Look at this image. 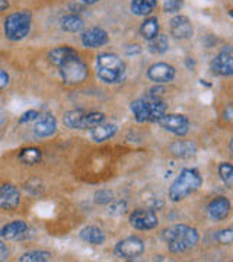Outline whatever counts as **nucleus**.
Returning a JSON list of instances; mask_svg holds the SVG:
<instances>
[{"label":"nucleus","instance_id":"obj_1","mask_svg":"<svg viewBox=\"0 0 233 262\" xmlns=\"http://www.w3.org/2000/svg\"><path fill=\"white\" fill-rule=\"evenodd\" d=\"M162 239L166 242L171 253H185L200 244V233L196 227L188 225H172L162 230Z\"/></svg>","mask_w":233,"mask_h":262},{"label":"nucleus","instance_id":"obj_2","mask_svg":"<svg viewBox=\"0 0 233 262\" xmlns=\"http://www.w3.org/2000/svg\"><path fill=\"white\" fill-rule=\"evenodd\" d=\"M203 187V177L196 168H185L172 181L168 189V196L172 203H179L186 196L197 192Z\"/></svg>","mask_w":233,"mask_h":262},{"label":"nucleus","instance_id":"obj_3","mask_svg":"<svg viewBox=\"0 0 233 262\" xmlns=\"http://www.w3.org/2000/svg\"><path fill=\"white\" fill-rule=\"evenodd\" d=\"M95 69L98 79L105 84L121 83L127 73L124 60L114 53H102L96 57Z\"/></svg>","mask_w":233,"mask_h":262},{"label":"nucleus","instance_id":"obj_4","mask_svg":"<svg viewBox=\"0 0 233 262\" xmlns=\"http://www.w3.org/2000/svg\"><path fill=\"white\" fill-rule=\"evenodd\" d=\"M130 110L134 115V120L140 124H144V122H158L166 114L168 106L160 98L147 95L139 99H134L131 102Z\"/></svg>","mask_w":233,"mask_h":262},{"label":"nucleus","instance_id":"obj_5","mask_svg":"<svg viewBox=\"0 0 233 262\" xmlns=\"http://www.w3.org/2000/svg\"><path fill=\"white\" fill-rule=\"evenodd\" d=\"M32 27V15L29 10H16L9 13L5 18L3 29L5 35L9 41H22L31 32Z\"/></svg>","mask_w":233,"mask_h":262},{"label":"nucleus","instance_id":"obj_6","mask_svg":"<svg viewBox=\"0 0 233 262\" xmlns=\"http://www.w3.org/2000/svg\"><path fill=\"white\" fill-rule=\"evenodd\" d=\"M58 67V73L63 80V83L67 86H76L83 83L89 77V67L84 63V60L79 56V53L75 56L69 57Z\"/></svg>","mask_w":233,"mask_h":262},{"label":"nucleus","instance_id":"obj_7","mask_svg":"<svg viewBox=\"0 0 233 262\" xmlns=\"http://www.w3.org/2000/svg\"><path fill=\"white\" fill-rule=\"evenodd\" d=\"M107 121V115L103 113H88L82 110H72L63 115V124L70 130H91L93 127Z\"/></svg>","mask_w":233,"mask_h":262},{"label":"nucleus","instance_id":"obj_8","mask_svg":"<svg viewBox=\"0 0 233 262\" xmlns=\"http://www.w3.org/2000/svg\"><path fill=\"white\" fill-rule=\"evenodd\" d=\"M146 245L144 241L139 236H129L124 237L120 242L114 246V255L120 259L125 261H133V259H139L140 256L144 253Z\"/></svg>","mask_w":233,"mask_h":262},{"label":"nucleus","instance_id":"obj_9","mask_svg":"<svg viewBox=\"0 0 233 262\" xmlns=\"http://www.w3.org/2000/svg\"><path fill=\"white\" fill-rule=\"evenodd\" d=\"M129 223L139 232H150L158 227L159 219L152 208H136L129 215Z\"/></svg>","mask_w":233,"mask_h":262},{"label":"nucleus","instance_id":"obj_10","mask_svg":"<svg viewBox=\"0 0 233 262\" xmlns=\"http://www.w3.org/2000/svg\"><path fill=\"white\" fill-rule=\"evenodd\" d=\"M158 124L168 133H172L178 137H184L189 131V120L182 114H165Z\"/></svg>","mask_w":233,"mask_h":262},{"label":"nucleus","instance_id":"obj_11","mask_svg":"<svg viewBox=\"0 0 233 262\" xmlns=\"http://www.w3.org/2000/svg\"><path fill=\"white\" fill-rule=\"evenodd\" d=\"M210 67H211V72H213L216 76L229 77V76L233 75V53L232 47H230L229 44L224 46V47L217 53V56L211 60Z\"/></svg>","mask_w":233,"mask_h":262},{"label":"nucleus","instance_id":"obj_12","mask_svg":"<svg viewBox=\"0 0 233 262\" xmlns=\"http://www.w3.org/2000/svg\"><path fill=\"white\" fill-rule=\"evenodd\" d=\"M146 76L150 82L158 84H165L172 82L177 76V70L174 66L168 64V63H155L147 69Z\"/></svg>","mask_w":233,"mask_h":262},{"label":"nucleus","instance_id":"obj_13","mask_svg":"<svg viewBox=\"0 0 233 262\" xmlns=\"http://www.w3.org/2000/svg\"><path fill=\"white\" fill-rule=\"evenodd\" d=\"M232 210L230 200L227 196L219 195L213 198L208 206H207V215L213 220V222H223L226 220Z\"/></svg>","mask_w":233,"mask_h":262},{"label":"nucleus","instance_id":"obj_14","mask_svg":"<svg viewBox=\"0 0 233 262\" xmlns=\"http://www.w3.org/2000/svg\"><path fill=\"white\" fill-rule=\"evenodd\" d=\"M80 42L84 48H99L110 42V35L105 29L93 27V28L82 31Z\"/></svg>","mask_w":233,"mask_h":262},{"label":"nucleus","instance_id":"obj_15","mask_svg":"<svg viewBox=\"0 0 233 262\" xmlns=\"http://www.w3.org/2000/svg\"><path fill=\"white\" fill-rule=\"evenodd\" d=\"M57 131V120L51 113L39 114L34 125V136L37 139H48Z\"/></svg>","mask_w":233,"mask_h":262},{"label":"nucleus","instance_id":"obj_16","mask_svg":"<svg viewBox=\"0 0 233 262\" xmlns=\"http://www.w3.org/2000/svg\"><path fill=\"white\" fill-rule=\"evenodd\" d=\"M20 204V191L16 185L6 182L0 185V210L12 211Z\"/></svg>","mask_w":233,"mask_h":262},{"label":"nucleus","instance_id":"obj_17","mask_svg":"<svg viewBox=\"0 0 233 262\" xmlns=\"http://www.w3.org/2000/svg\"><path fill=\"white\" fill-rule=\"evenodd\" d=\"M169 31H171V35L175 39H189L194 34L193 24L185 15H175L171 19Z\"/></svg>","mask_w":233,"mask_h":262},{"label":"nucleus","instance_id":"obj_18","mask_svg":"<svg viewBox=\"0 0 233 262\" xmlns=\"http://www.w3.org/2000/svg\"><path fill=\"white\" fill-rule=\"evenodd\" d=\"M29 233L25 220H13L0 229V237L3 241H24Z\"/></svg>","mask_w":233,"mask_h":262},{"label":"nucleus","instance_id":"obj_19","mask_svg":"<svg viewBox=\"0 0 233 262\" xmlns=\"http://www.w3.org/2000/svg\"><path fill=\"white\" fill-rule=\"evenodd\" d=\"M169 150H171V153L175 158H179V159H189V158L196 156V153L198 151V147H197V144L194 141L179 140L172 143Z\"/></svg>","mask_w":233,"mask_h":262},{"label":"nucleus","instance_id":"obj_20","mask_svg":"<svg viewBox=\"0 0 233 262\" xmlns=\"http://www.w3.org/2000/svg\"><path fill=\"white\" fill-rule=\"evenodd\" d=\"M79 236L86 244H91L93 246H101L107 242V234L98 226H86L80 230Z\"/></svg>","mask_w":233,"mask_h":262},{"label":"nucleus","instance_id":"obj_21","mask_svg":"<svg viewBox=\"0 0 233 262\" xmlns=\"http://www.w3.org/2000/svg\"><path fill=\"white\" fill-rule=\"evenodd\" d=\"M118 131V125L114 122H102L96 127L91 128V137L96 143H103V141L112 139Z\"/></svg>","mask_w":233,"mask_h":262},{"label":"nucleus","instance_id":"obj_22","mask_svg":"<svg viewBox=\"0 0 233 262\" xmlns=\"http://www.w3.org/2000/svg\"><path fill=\"white\" fill-rule=\"evenodd\" d=\"M60 28L65 32H70V34L82 32L84 28V20L76 13H69L60 19Z\"/></svg>","mask_w":233,"mask_h":262},{"label":"nucleus","instance_id":"obj_23","mask_svg":"<svg viewBox=\"0 0 233 262\" xmlns=\"http://www.w3.org/2000/svg\"><path fill=\"white\" fill-rule=\"evenodd\" d=\"M158 8V0H131L130 10L136 16H150Z\"/></svg>","mask_w":233,"mask_h":262},{"label":"nucleus","instance_id":"obj_24","mask_svg":"<svg viewBox=\"0 0 233 262\" xmlns=\"http://www.w3.org/2000/svg\"><path fill=\"white\" fill-rule=\"evenodd\" d=\"M159 29H160V27H159L158 18L156 16H147L140 25V35L143 39L150 41L158 35Z\"/></svg>","mask_w":233,"mask_h":262},{"label":"nucleus","instance_id":"obj_25","mask_svg":"<svg viewBox=\"0 0 233 262\" xmlns=\"http://www.w3.org/2000/svg\"><path fill=\"white\" fill-rule=\"evenodd\" d=\"M77 54L75 48L69 47V46H61V47H56L53 48L50 53H48V60L51 64H54L57 67L58 64H61L65 60H67L69 57L75 56Z\"/></svg>","mask_w":233,"mask_h":262},{"label":"nucleus","instance_id":"obj_26","mask_svg":"<svg viewBox=\"0 0 233 262\" xmlns=\"http://www.w3.org/2000/svg\"><path fill=\"white\" fill-rule=\"evenodd\" d=\"M18 159L20 160V163H24L27 166H34L43 159V151L38 147H27V149H22L19 151Z\"/></svg>","mask_w":233,"mask_h":262},{"label":"nucleus","instance_id":"obj_27","mask_svg":"<svg viewBox=\"0 0 233 262\" xmlns=\"http://www.w3.org/2000/svg\"><path fill=\"white\" fill-rule=\"evenodd\" d=\"M149 42V51L152 54H156V56H162L165 54L169 50V38L165 34H158L153 39L147 41Z\"/></svg>","mask_w":233,"mask_h":262},{"label":"nucleus","instance_id":"obj_28","mask_svg":"<svg viewBox=\"0 0 233 262\" xmlns=\"http://www.w3.org/2000/svg\"><path fill=\"white\" fill-rule=\"evenodd\" d=\"M51 259V252L48 251H29L19 256L20 262H47Z\"/></svg>","mask_w":233,"mask_h":262},{"label":"nucleus","instance_id":"obj_29","mask_svg":"<svg viewBox=\"0 0 233 262\" xmlns=\"http://www.w3.org/2000/svg\"><path fill=\"white\" fill-rule=\"evenodd\" d=\"M219 178L227 188H232L233 185V166L229 162H222L217 168Z\"/></svg>","mask_w":233,"mask_h":262},{"label":"nucleus","instance_id":"obj_30","mask_svg":"<svg viewBox=\"0 0 233 262\" xmlns=\"http://www.w3.org/2000/svg\"><path fill=\"white\" fill-rule=\"evenodd\" d=\"M115 200V195L111 189H99L93 194V203L98 206H108Z\"/></svg>","mask_w":233,"mask_h":262},{"label":"nucleus","instance_id":"obj_31","mask_svg":"<svg viewBox=\"0 0 233 262\" xmlns=\"http://www.w3.org/2000/svg\"><path fill=\"white\" fill-rule=\"evenodd\" d=\"M110 206V204H108ZM127 210H129V206H127V203L125 201H122V200H118V201H112L111 206L108 208V213L111 215H122L127 213Z\"/></svg>","mask_w":233,"mask_h":262},{"label":"nucleus","instance_id":"obj_32","mask_svg":"<svg viewBox=\"0 0 233 262\" xmlns=\"http://www.w3.org/2000/svg\"><path fill=\"white\" fill-rule=\"evenodd\" d=\"M216 241L219 242V244L222 245H232L233 242V230L230 227H227V229H223V230H220V232H217L216 233Z\"/></svg>","mask_w":233,"mask_h":262},{"label":"nucleus","instance_id":"obj_33","mask_svg":"<svg viewBox=\"0 0 233 262\" xmlns=\"http://www.w3.org/2000/svg\"><path fill=\"white\" fill-rule=\"evenodd\" d=\"M184 6V0H165L163 2V10L166 13H177L179 10L182 9Z\"/></svg>","mask_w":233,"mask_h":262},{"label":"nucleus","instance_id":"obj_34","mask_svg":"<svg viewBox=\"0 0 233 262\" xmlns=\"http://www.w3.org/2000/svg\"><path fill=\"white\" fill-rule=\"evenodd\" d=\"M39 113L35 111V110H29L27 113H24L19 118V124H29V122H35V120L38 118Z\"/></svg>","mask_w":233,"mask_h":262},{"label":"nucleus","instance_id":"obj_35","mask_svg":"<svg viewBox=\"0 0 233 262\" xmlns=\"http://www.w3.org/2000/svg\"><path fill=\"white\" fill-rule=\"evenodd\" d=\"M141 53V47L140 46H137V44H133V46H127V48H125V54L127 56H137V54H140Z\"/></svg>","mask_w":233,"mask_h":262},{"label":"nucleus","instance_id":"obj_36","mask_svg":"<svg viewBox=\"0 0 233 262\" xmlns=\"http://www.w3.org/2000/svg\"><path fill=\"white\" fill-rule=\"evenodd\" d=\"M8 84H9V75L3 69H0V91L5 89Z\"/></svg>","mask_w":233,"mask_h":262},{"label":"nucleus","instance_id":"obj_37","mask_svg":"<svg viewBox=\"0 0 233 262\" xmlns=\"http://www.w3.org/2000/svg\"><path fill=\"white\" fill-rule=\"evenodd\" d=\"M83 6H84V5H82V3H79V2L76 0L75 3H72V5L69 6V9L72 10L73 13H76V15H79V13H80V12L83 10Z\"/></svg>","mask_w":233,"mask_h":262},{"label":"nucleus","instance_id":"obj_38","mask_svg":"<svg viewBox=\"0 0 233 262\" xmlns=\"http://www.w3.org/2000/svg\"><path fill=\"white\" fill-rule=\"evenodd\" d=\"M8 256V248L3 244V241H0V259H5Z\"/></svg>","mask_w":233,"mask_h":262},{"label":"nucleus","instance_id":"obj_39","mask_svg":"<svg viewBox=\"0 0 233 262\" xmlns=\"http://www.w3.org/2000/svg\"><path fill=\"white\" fill-rule=\"evenodd\" d=\"M185 66H186V69L194 70V67H196V61H194V58H193V57H188V58H185Z\"/></svg>","mask_w":233,"mask_h":262},{"label":"nucleus","instance_id":"obj_40","mask_svg":"<svg viewBox=\"0 0 233 262\" xmlns=\"http://www.w3.org/2000/svg\"><path fill=\"white\" fill-rule=\"evenodd\" d=\"M224 115H226L224 118H226L227 121H230V120H232V106H230V103L227 105V108H226V111H224Z\"/></svg>","mask_w":233,"mask_h":262},{"label":"nucleus","instance_id":"obj_41","mask_svg":"<svg viewBox=\"0 0 233 262\" xmlns=\"http://www.w3.org/2000/svg\"><path fill=\"white\" fill-rule=\"evenodd\" d=\"M9 9V2L8 0H0V12Z\"/></svg>","mask_w":233,"mask_h":262},{"label":"nucleus","instance_id":"obj_42","mask_svg":"<svg viewBox=\"0 0 233 262\" xmlns=\"http://www.w3.org/2000/svg\"><path fill=\"white\" fill-rule=\"evenodd\" d=\"M77 2L84 5V6H91V5H96V3L101 2V0H77Z\"/></svg>","mask_w":233,"mask_h":262}]
</instances>
